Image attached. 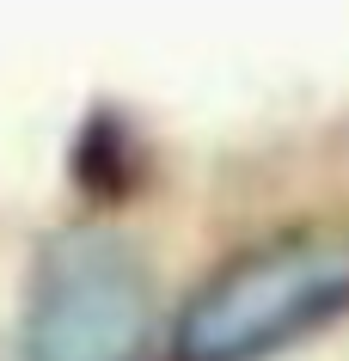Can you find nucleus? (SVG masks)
Masks as SVG:
<instances>
[{"label":"nucleus","instance_id":"obj_1","mask_svg":"<svg viewBox=\"0 0 349 361\" xmlns=\"http://www.w3.org/2000/svg\"><path fill=\"white\" fill-rule=\"evenodd\" d=\"M349 306V233H282L233 257L178 319V361H257Z\"/></svg>","mask_w":349,"mask_h":361},{"label":"nucleus","instance_id":"obj_2","mask_svg":"<svg viewBox=\"0 0 349 361\" xmlns=\"http://www.w3.org/2000/svg\"><path fill=\"white\" fill-rule=\"evenodd\" d=\"M154 282L116 233H68L43 251L25 306V361H141Z\"/></svg>","mask_w":349,"mask_h":361}]
</instances>
